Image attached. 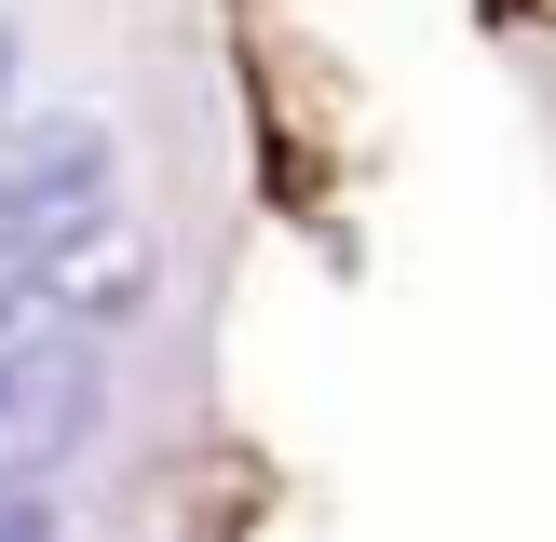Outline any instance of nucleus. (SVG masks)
I'll list each match as a JSON object with an SVG mask.
<instances>
[{"label": "nucleus", "mask_w": 556, "mask_h": 542, "mask_svg": "<svg viewBox=\"0 0 556 542\" xmlns=\"http://www.w3.org/2000/svg\"><path fill=\"white\" fill-rule=\"evenodd\" d=\"M0 108H14V14H0Z\"/></svg>", "instance_id": "nucleus-3"}, {"label": "nucleus", "mask_w": 556, "mask_h": 542, "mask_svg": "<svg viewBox=\"0 0 556 542\" xmlns=\"http://www.w3.org/2000/svg\"><path fill=\"white\" fill-rule=\"evenodd\" d=\"M109 217V136L96 122H14L0 136V258L68 271Z\"/></svg>", "instance_id": "nucleus-1"}, {"label": "nucleus", "mask_w": 556, "mask_h": 542, "mask_svg": "<svg viewBox=\"0 0 556 542\" xmlns=\"http://www.w3.org/2000/svg\"><path fill=\"white\" fill-rule=\"evenodd\" d=\"M96 352L68 339V325H0V475H54V461L96 434Z\"/></svg>", "instance_id": "nucleus-2"}, {"label": "nucleus", "mask_w": 556, "mask_h": 542, "mask_svg": "<svg viewBox=\"0 0 556 542\" xmlns=\"http://www.w3.org/2000/svg\"><path fill=\"white\" fill-rule=\"evenodd\" d=\"M530 14H556V0H530Z\"/></svg>", "instance_id": "nucleus-4"}]
</instances>
